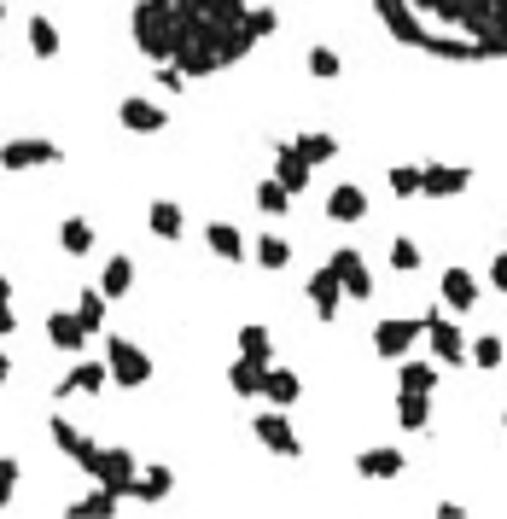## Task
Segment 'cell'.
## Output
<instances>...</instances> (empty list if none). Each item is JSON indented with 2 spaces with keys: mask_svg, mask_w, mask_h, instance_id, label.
I'll return each mask as SVG.
<instances>
[{
  "mask_svg": "<svg viewBox=\"0 0 507 519\" xmlns=\"http://www.w3.org/2000/svg\"><path fill=\"white\" fill-rule=\"evenodd\" d=\"M187 35H193V12H187L181 0H140L135 6V41H140V53H146L152 65L181 59Z\"/></svg>",
  "mask_w": 507,
  "mask_h": 519,
  "instance_id": "cell-1",
  "label": "cell"
},
{
  "mask_svg": "<svg viewBox=\"0 0 507 519\" xmlns=\"http://www.w3.org/2000/svg\"><path fill=\"white\" fill-rule=\"evenodd\" d=\"M105 368H111V385H129V391L152 380V356H146L135 339H123V333L105 339Z\"/></svg>",
  "mask_w": 507,
  "mask_h": 519,
  "instance_id": "cell-2",
  "label": "cell"
},
{
  "mask_svg": "<svg viewBox=\"0 0 507 519\" xmlns=\"http://www.w3.org/2000/svg\"><path fill=\"white\" fill-rule=\"evenodd\" d=\"M82 473H88L94 485L117 490V496H129V490H135V479H140L135 455H129V450H117V444H111V450H94V461H88Z\"/></svg>",
  "mask_w": 507,
  "mask_h": 519,
  "instance_id": "cell-3",
  "label": "cell"
},
{
  "mask_svg": "<svg viewBox=\"0 0 507 519\" xmlns=\"http://www.w3.org/2000/svg\"><path fill=\"white\" fill-rule=\"evenodd\" d=\"M420 333H426V315H420V321H414V315H391V321H379V327H373V350H379L385 362H403Z\"/></svg>",
  "mask_w": 507,
  "mask_h": 519,
  "instance_id": "cell-4",
  "label": "cell"
},
{
  "mask_svg": "<svg viewBox=\"0 0 507 519\" xmlns=\"http://www.w3.org/2000/svg\"><path fill=\"white\" fill-rule=\"evenodd\" d=\"M65 152L41 135H24V140H6L0 146V170H41V164H59Z\"/></svg>",
  "mask_w": 507,
  "mask_h": 519,
  "instance_id": "cell-5",
  "label": "cell"
},
{
  "mask_svg": "<svg viewBox=\"0 0 507 519\" xmlns=\"http://www.w3.org/2000/svg\"><path fill=\"white\" fill-rule=\"evenodd\" d=\"M251 426H257V444H263V450L286 455V461H298V455H304V444H298V432H292V420L280 415V403H274L269 415H257Z\"/></svg>",
  "mask_w": 507,
  "mask_h": 519,
  "instance_id": "cell-6",
  "label": "cell"
},
{
  "mask_svg": "<svg viewBox=\"0 0 507 519\" xmlns=\"http://www.w3.org/2000/svg\"><path fill=\"white\" fill-rule=\"evenodd\" d=\"M426 339H432V350H438V362H455V368H461V362L473 356L467 333H461V327H455V321H449L443 310H432V315H426Z\"/></svg>",
  "mask_w": 507,
  "mask_h": 519,
  "instance_id": "cell-7",
  "label": "cell"
},
{
  "mask_svg": "<svg viewBox=\"0 0 507 519\" xmlns=\"http://www.w3.org/2000/svg\"><path fill=\"white\" fill-rule=\"evenodd\" d=\"M117 123H123L129 135H158V129L169 123V111L158 100H140V94H129V100L117 105Z\"/></svg>",
  "mask_w": 507,
  "mask_h": 519,
  "instance_id": "cell-8",
  "label": "cell"
},
{
  "mask_svg": "<svg viewBox=\"0 0 507 519\" xmlns=\"http://www.w3.org/2000/svg\"><path fill=\"white\" fill-rule=\"evenodd\" d=\"M344 298H350V292H344V280H338V269H333V263H321V269L309 275V304H315V315H321V321H333Z\"/></svg>",
  "mask_w": 507,
  "mask_h": 519,
  "instance_id": "cell-9",
  "label": "cell"
},
{
  "mask_svg": "<svg viewBox=\"0 0 507 519\" xmlns=\"http://www.w3.org/2000/svg\"><path fill=\"white\" fill-rule=\"evenodd\" d=\"M327 222H338V228H356V222H368V193H362L356 181L333 187V193H327Z\"/></svg>",
  "mask_w": 507,
  "mask_h": 519,
  "instance_id": "cell-10",
  "label": "cell"
},
{
  "mask_svg": "<svg viewBox=\"0 0 507 519\" xmlns=\"http://www.w3.org/2000/svg\"><path fill=\"white\" fill-rule=\"evenodd\" d=\"M327 263L338 269V280H344V292H350V298H373V275H368V263H362V251H356V245H338Z\"/></svg>",
  "mask_w": 507,
  "mask_h": 519,
  "instance_id": "cell-11",
  "label": "cell"
},
{
  "mask_svg": "<svg viewBox=\"0 0 507 519\" xmlns=\"http://www.w3.org/2000/svg\"><path fill=\"white\" fill-rule=\"evenodd\" d=\"M100 385H111V368H105V362H76L65 380L53 385V397H100Z\"/></svg>",
  "mask_w": 507,
  "mask_h": 519,
  "instance_id": "cell-12",
  "label": "cell"
},
{
  "mask_svg": "<svg viewBox=\"0 0 507 519\" xmlns=\"http://www.w3.org/2000/svg\"><path fill=\"white\" fill-rule=\"evenodd\" d=\"M473 187V170L461 164H426V199H461Z\"/></svg>",
  "mask_w": 507,
  "mask_h": 519,
  "instance_id": "cell-13",
  "label": "cell"
},
{
  "mask_svg": "<svg viewBox=\"0 0 507 519\" xmlns=\"http://www.w3.org/2000/svg\"><path fill=\"white\" fill-rule=\"evenodd\" d=\"M274 175H280V181H286L292 193H304V187H309V175H315V164L304 158V146L292 140V146H274Z\"/></svg>",
  "mask_w": 507,
  "mask_h": 519,
  "instance_id": "cell-14",
  "label": "cell"
},
{
  "mask_svg": "<svg viewBox=\"0 0 507 519\" xmlns=\"http://www.w3.org/2000/svg\"><path fill=\"white\" fill-rule=\"evenodd\" d=\"M53 444H59V450H65L76 467H88V461H94V450H100V444H94V438H88L76 420H59V415H53Z\"/></svg>",
  "mask_w": 507,
  "mask_h": 519,
  "instance_id": "cell-15",
  "label": "cell"
},
{
  "mask_svg": "<svg viewBox=\"0 0 507 519\" xmlns=\"http://www.w3.org/2000/svg\"><path fill=\"white\" fill-rule=\"evenodd\" d=\"M438 292H443V304L455 315H467L478 304V280L467 275V269H443V280H438Z\"/></svg>",
  "mask_w": 507,
  "mask_h": 519,
  "instance_id": "cell-16",
  "label": "cell"
},
{
  "mask_svg": "<svg viewBox=\"0 0 507 519\" xmlns=\"http://www.w3.org/2000/svg\"><path fill=\"white\" fill-rule=\"evenodd\" d=\"M47 339H53V350H82L88 345V327H82L76 310H53L47 315Z\"/></svg>",
  "mask_w": 507,
  "mask_h": 519,
  "instance_id": "cell-17",
  "label": "cell"
},
{
  "mask_svg": "<svg viewBox=\"0 0 507 519\" xmlns=\"http://www.w3.org/2000/svg\"><path fill=\"white\" fill-rule=\"evenodd\" d=\"M408 461H403V450H391V444H379V450H362L356 455V473L362 479H397Z\"/></svg>",
  "mask_w": 507,
  "mask_h": 519,
  "instance_id": "cell-18",
  "label": "cell"
},
{
  "mask_svg": "<svg viewBox=\"0 0 507 519\" xmlns=\"http://www.w3.org/2000/svg\"><path fill=\"white\" fill-rule=\"evenodd\" d=\"M146 228H152L158 240H181L187 216H181V205H175V199H152V205H146Z\"/></svg>",
  "mask_w": 507,
  "mask_h": 519,
  "instance_id": "cell-19",
  "label": "cell"
},
{
  "mask_svg": "<svg viewBox=\"0 0 507 519\" xmlns=\"http://www.w3.org/2000/svg\"><path fill=\"white\" fill-rule=\"evenodd\" d=\"M263 380H269V362H251V356H239L234 368H228V385H234V397H263Z\"/></svg>",
  "mask_w": 507,
  "mask_h": 519,
  "instance_id": "cell-20",
  "label": "cell"
},
{
  "mask_svg": "<svg viewBox=\"0 0 507 519\" xmlns=\"http://www.w3.org/2000/svg\"><path fill=\"white\" fill-rule=\"evenodd\" d=\"M204 240H210V251H216L222 263H239V257H245V234H239L234 222H210Z\"/></svg>",
  "mask_w": 507,
  "mask_h": 519,
  "instance_id": "cell-21",
  "label": "cell"
},
{
  "mask_svg": "<svg viewBox=\"0 0 507 519\" xmlns=\"http://www.w3.org/2000/svg\"><path fill=\"white\" fill-rule=\"evenodd\" d=\"M263 397H269V403H280V409H292V403L304 397V380H298L292 368H269V380H263Z\"/></svg>",
  "mask_w": 507,
  "mask_h": 519,
  "instance_id": "cell-22",
  "label": "cell"
},
{
  "mask_svg": "<svg viewBox=\"0 0 507 519\" xmlns=\"http://www.w3.org/2000/svg\"><path fill=\"white\" fill-rule=\"evenodd\" d=\"M59 245H65L70 257H88V251H94V222H88V216H65V222H59Z\"/></svg>",
  "mask_w": 507,
  "mask_h": 519,
  "instance_id": "cell-23",
  "label": "cell"
},
{
  "mask_svg": "<svg viewBox=\"0 0 507 519\" xmlns=\"http://www.w3.org/2000/svg\"><path fill=\"white\" fill-rule=\"evenodd\" d=\"M129 286H135V257H111L100 275V292L105 298H129Z\"/></svg>",
  "mask_w": 507,
  "mask_h": 519,
  "instance_id": "cell-24",
  "label": "cell"
},
{
  "mask_svg": "<svg viewBox=\"0 0 507 519\" xmlns=\"http://www.w3.org/2000/svg\"><path fill=\"white\" fill-rule=\"evenodd\" d=\"M169 490H175V473H169V467H146L129 496H135V502H164Z\"/></svg>",
  "mask_w": 507,
  "mask_h": 519,
  "instance_id": "cell-25",
  "label": "cell"
},
{
  "mask_svg": "<svg viewBox=\"0 0 507 519\" xmlns=\"http://www.w3.org/2000/svg\"><path fill=\"white\" fill-rule=\"evenodd\" d=\"M397 420H403L408 432H426V420H432V397H426V391H403V397H397Z\"/></svg>",
  "mask_w": 507,
  "mask_h": 519,
  "instance_id": "cell-26",
  "label": "cell"
},
{
  "mask_svg": "<svg viewBox=\"0 0 507 519\" xmlns=\"http://www.w3.org/2000/svg\"><path fill=\"white\" fill-rule=\"evenodd\" d=\"M251 257H257V263H263L269 275H280V269L292 263V240H280V234H263V240L251 245Z\"/></svg>",
  "mask_w": 507,
  "mask_h": 519,
  "instance_id": "cell-27",
  "label": "cell"
},
{
  "mask_svg": "<svg viewBox=\"0 0 507 519\" xmlns=\"http://www.w3.org/2000/svg\"><path fill=\"white\" fill-rule=\"evenodd\" d=\"M257 210H263V216H286V210H292V187H286L280 175H269V181L257 187Z\"/></svg>",
  "mask_w": 507,
  "mask_h": 519,
  "instance_id": "cell-28",
  "label": "cell"
},
{
  "mask_svg": "<svg viewBox=\"0 0 507 519\" xmlns=\"http://www.w3.org/2000/svg\"><path fill=\"white\" fill-rule=\"evenodd\" d=\"M30 53L35 59H59V30H53V18H30Z\"/></svg>",
  "mask_w": 507,
  "mask_h": 519,
  "instance_id": "cell-29",
  "label": "cell"
},
{
  "mask_svg": "<svg viewBox=\"0 0 507 519\" xmlns=\"http://www.w3.org/2000/svg\"><path fill=\"white\" fill-rule=\"evenodd\" d=\"M502 356H507L502 333H478V339H473V356H467V362H473V368H484V374H490V368H502Z\"/></svg>",
  "mask_w": 507,
  "mask_h": 519,
  "instance_id": "cell-30",
  "label": "cell"
},
{
  "mask_svg": "<svg viewBox=\"0 0 507 519\" xmlns=\"http://www.w3.org/2000/svg\"><path fill=\"white\" fill-rule=\"evenodd\" d=\"M239 356H251V362H269L274 356V339H269V327H239Z\"/></svg>",
  "mask_w": 507,
  "mask_h": 519,
  "instance_id": "cell-31",
  "label": "cell"
},
{
  "mask_svg": "<svg viewBox=\"0 0 507 519\" xmlns=\"http://www.w3.org/2000/svg\"><path fill=\"white\" fill-rule=\"evenodd\" d=\"M105 304H111V298H105L100 286H88V292L76 298V315H82V327H88V333H100V327H105Z\"/></svg>",
  "mask_w": 507,
  "mask_h": 519,
  "instance_id": "cell-32",
  "label": "cell"
},
{
  "mask_svg": "<svg viewBox=\"0 0 507 519\" xmlns=\"http://www.w3.org/2000/svg\"><path fill=\"white\" fill-rule=\"evenodd\" d=\"M391 193H397V199H420V193H426V170H414V164H391Z\"/></svg>",
  "mask_w": 507,
  "mask_h": 519,
  "instance_id": "cell-33",
  "label": "cell"
},
{
  "mask_svg": "<svg viewBox=\"0 0 507 519\" xmlns=\"http://www.w3.org/2000/svg\"><path fill=\"white\" fill-rule=\"evenodd\" d=\"M397 385H403V391H426V397H432V391H438V368H432V362H403Z\"/></svg>",
  "mask_w": 507,
  "mask_h": 519,
  "instance_id": "cell-34",
  "label": "cell"
},
{
  "mask_svg": "<svg viewBox=\"0 0 507 519\" xmlns=\"http://www.w3.org/2000/svg\"><path fill=\"white\" fill-rule=\"evenodd\" d=\"M117 502H123V496H117V490H94V496H82V502H70V514H76V519H82V514H117Z\"/></svg>",
  "mask_w": 507,
  "mask_h": 519,
  "instance_id": "cell-35",
  "label": "cell"
},
{
  "mask_svg": "<svg viewBox=\"0 0 507 519\" xmlns=\"http://www.w3.org/2000/svg\"><path fill=\"white\" fill-rule=\"evenodd\" d=\"M391 269H397V275H414V269H420V245L408 240V234L391 240Z\"/></svg>",
  "mask_w": 507,
  "mask_h": 519,
  "instance_id": "cell-36",
  "label": "cell"
},
{
  "mask_svg": "<svg viewBox=\"0 0 507 519\" xmlns=\"http://www.w3.org/2000/svg\"><path fill=\"white\" fill-rule=\"evenodd\" d=\"M298 146H304V158H309V164H327V158L338 152V140L327 135V129H315V135H298Z\"/></svg>",
  "mask_w": 507,
  "mask_h": 519,
  "instance_id": "cell-37",
  "label": "cell"
},
{
  "mask_svg": "<svg viewBox=\"0 0 507 519\" xmlns=\"http://www.w3.org/2000/svg\"><path fill=\"white\" fill-rule=\"evenodd\" d=\"M338 70H344V65H338V53H333V47H309V76H321V82H333Z\"/></svg>",
  "mask_w": 507,
  "mask_h": 519,
  "instance_id": "cell-38",
  "label": "cell"
},
{
  "mask_svg": "<svg viewBox=\"0 0 507 519\" xmlns=\"http://www.w3.org/2000/svg\"><path fill=\"white\" fill-rule=\"evenodd\" d=\"M245 24H251V35H257V41H263V35H274V30H280V18H274L269 6H251V12H245Z\"/></svg>",
  "mask_w": 507,
  "mask_h": 519,
  "instance_id": "cell-39",
  "label": "cell"
},
{
  "mask_svg": "<svg viewBox=\"0 0 507 519\" xmlns=\"http://www.w3.org/2000/svg\"><path fill=\"white\" fill-rule=\"evenodd\" d=\"M12 485H18V461L0 455V502H12Z\"/></svg>",
  "mask_w": 507,
  "mask_h": 519,
  "instance_id": "cell-40",
  "label": "cell"
},
{
  "mask_svg": "<svg viewBox=\"0 0 507 519\" xmlns=\"http://www.w3.org/2000/svg\"><path fill=\"white\" fill-rule=\"evenodd\" d=\"M490 286H496V292L507 298V245L496 251V263H490Z\"/></svg>",
  "mask_w": 507,
  "mask_h": 519,
  "instance_id": "cell-41",
  "label": "cell"
},
{
  "mask_svg": "<svg viewBox=\"0 0 507 519\" xmlns=\"http://www.w3.org/2000/svg\"><path fill=\"white\" fill-rule=\"evenodd\" d=\"M12 327H18V315H12V304H6V298H0V339H6Z\"/></svg>",
  "mask_w": 507,
  "mask_h": 519,
  "instance_id": "cell-42",
  "label": "cell"
},
{
  "mask_svg": "<svg viewBox=\"0 0 507 519\" xmlns=\"http://www.w3.org/2000/svg\"><path fill=\"white\" fill-rule=\"evenodd\" d=\"M12 380V356H6V350H0V385Z\"/></svg>",
  "mask_w": 507,
  "mask_h": 519,
  "instance_id": "cell-43",
  "label": "cell"
},
{
  "mask_svg": "<svg viewBox=\"0 0 507 519\" xmlns=\"http://www.w3.org/2000/svg\"><path fill=\"white\" fill-rule=\"evenodd\" d=\"M0 41H6V6H0Z\"/></svg>",
  "mask_w": 507,
  "mask_h": 519,
  "instance_id": "cell-44",
  "label": "cell"
},
{
  "mask_svg": "<svg viewBox=\"0 0 507 519\" xmlns=\"http://www.w3.org/2000/svg\"><path fill=\"white\" fill-rule=\"evenodd\" d=\"M502 426H507V415H502Z\"/></svg>",
  "mask_w": 507,
  "mask_h": 519,
  "instance_id": "cell-45",
  "label": "cell"
},
{
  "mask_svg": "<svg viewBox=\"0 0 507 519\" xmlns=\"http://www.w3.org/2000/svg\"><path fill=\"white\" fill-rule=\"evenodd\" d=\"M0 6H6V0H0Z\"/></svg>",
  "mask_w": 507,
  "mask_h": 519,
  "instance_id": "cell-46",
  "label": "cell"
},
{
  "mask_svg": "<svg viewBox=\"0 0 507 519\" xmlns=\"http://www.w3.org/2000/svg\"><path fill=\"white\" fill-rule=\"evenodd\" d=\"M0 508H6V502H0Z\"/></svg>",
  "mask_w": 507,
  "mask_h": 519,
  "instance_id": "cell-47",
  "label": "cell"
},
{
  "mask_svg": "<svg viewBox=\"0 0 507 519\" xmlns=\"http://www.w3.org/2000/svg\"><path fill=\"white\" fill-rule=\"evenodd\" d=\"M502 240H507V234H502Z\"/></svg>",
  "mask_w": 507,
  "mask_h": 519,
  "instance_id": "cell-48",
  "label": "cell"
}]
</instances>
